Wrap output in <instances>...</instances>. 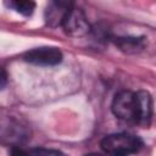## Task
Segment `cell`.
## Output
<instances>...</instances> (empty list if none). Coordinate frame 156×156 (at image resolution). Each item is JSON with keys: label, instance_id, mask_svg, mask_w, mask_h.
Segmentation results:
<instances>
[{"label": "cell", "instance_id": "6da1fadb", "mask_svg": "<svg viewBox=\"0 0 156 156\" xmlns=\"http://www.w3.org/2000/svg\"><path fill=\"white\" fill-rule=\"evenodd\" d=\"M143 145L139 136L129 133L108 134L100 141V147L106 156H130L136 154Z\"/></svg>", "mask_w": 156, "mask_h": 156}, {"label": "cell", "instance_id": "7a4b0ae2", "mask_svg": "<svg viewBox=\"0 0 156 156\" xmlns=\"http://www.w3.org/2000/svg\"><path fill=\"white\" fill-rule=\"evenodd\" d=\"M30 128L13 116L0 118V143L7 146H22L30 139Z\"/></svg>", "mask_w": 156, "mask_h": 156}, {"label": "cell", "instance_id": "3957f363", "mask_svg": "<svg viewBox=\"0 0 156 156\" xmlns=\"http://www.w3.org/2000/svg\"><path fill=\"white\" fill-rule=\"evenodd\" d=\"M112 113L129 123L139 124L140 122V105L136 93L130 90H121L118 91L111 104Z\"/></svg>", "mask_w": 156, "mask_h": 156}, {"label": "cell", "instance_id": "277c9868", "mask_svg": "<svg viewBox=\"0 0 156 156\" xmlns=\"http://www.w3.org/2000/svg\"><path fill=\"white\" fill-rule=\"evenodd\" d=\"M60 27H62L65 33L71 37H84L91 30L85 13L83 10L74 6V4L66 12Z\"/></svg>", "mask_w": 156, "mask_h": 156}, {"label": "cell", "instance_id": "5b68a950", "mask_svg": "<svg viewBox=\"0 0 156 156\" xmlns=\"http://www.w3.org/2000/svg\"><path fill=\"white\" fill-rule=\"evenodd\" d=\"M62 58L63 55L56 46H40L23 54V60L35 66H56Z\"/></svg>", "mask_w": 156, "mask_h": 156}, {"label": "cell", "instance_id": "8992f818", "mask_svg": "<svg viewBox=\"0 0 156 156\" xmlns=\"http://www.w3.org/2000/svg\"><path fill=\"white\" fill-rule=\"evenodd\" d=\"M72 2L67 1H51L45 10V22L48 26L55 28L61 26L66 12L72 6Z\"/></svg>", "mask_w": 156, "mask_h": 156}, {"label": "cell", "instance_id": "52a82bcc", "mask_svg": "<svg viewBox=\"0 0 156 156\" xmlns=\"http://www.w3.org/2000/svg\"><path fill=\"white\" fill-rule=\"evenodd\" d=\"M111 40L119 50L127 54H138L145 48L144 37H111Z\"/></svg>", "mask_w": 156, "mask_h": 156}, {"label": "cell", "instance_id": "ba28073f", "mask_svg": "<svg viewBox=\"0 0 156 156\" xmlns=\"http://www.w3.org/2000/svg\"><path fill=\"white\" fill-rule=\"evenodd\" d=\"M139 105H140V126L149 127L152 119V98L149 91L140 90L136 91Z\"/></svg>", "mask_w": 156, "mask_h": 156}, {"label": "cell", "instance_id": "9c48e42d", "mask_svg": "<svg viewBox=\"0 0 156 156\" xmlns=\"http://www.w3.org/2000/svg\"><path fill=\"white\" fill-rule=\"evenodd\" d=\"M5 5L9 9L15 10L16 12L23 15V16H30L34 12L35 2L34 1H27V0H16V1H7Z\"/></svg>", "mask_w": 156, "mask_h": 156}, {"label": "cell", "instance_id": "30bf717a", "mask_svg": "<svg viewBox=\"0 0 156 156\" xmlns=\"http://www.w3.org/2000/svg\"><path fill=\"white\" fill-rule=\"evenodd\" d=\"M28 156H66L63 152L54 149H46V147H35L30 149L28 151Z\"/></svg>", "mask_w": 156, "mask_h": 156}, {"label": "cell", "instance_id": "8fae6325", "mask_svg": "<svg viewBox=\"0 0 156 156\" xmlns=\"http://www.w3.org/2000/svg\"><path fill=\"white\" fill-rule=\"evenodd\" d=\"M10 156H28V151H26L22 146H11Z\"/></svg>", "mask_w": 156, "mask_h": 156}, {"label": "cell", "instance_id": "7c38bea8", "mask_svg": "<svg viewBox=\"0 0 156 156\" xmlns=\"http://www.w3.org/2000/svg\"><path fill=\"white\" fill-rule=\"evenodd\" d=\"M6 84H7V73L5 68L0 66V90H2Z\"/></svg>", "mask_w": 156, "mask_h": 156}, {"label": "cell", "instance_id": "4fadbf2b", "mask_svg": "<svg viewBox=\"0 0 156 156\" xmlns=\"http://www.w3.org/2000/svg\"><path fill=\"white\" fill-rule=\"evenodd\" d=\"M85 156H101V155H99V154H88Z\"/></svg>", "mask_w": 156, "mask_h": 156}]
</instances>
